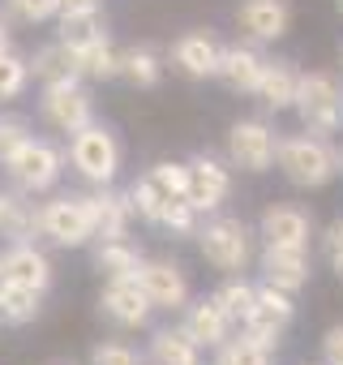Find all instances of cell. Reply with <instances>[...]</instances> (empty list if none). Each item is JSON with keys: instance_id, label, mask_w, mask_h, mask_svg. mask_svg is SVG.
<instances>
[{"instance_id": "obj_1", "label": "cell", "mask_w": 343, "mask_h": 365, "mask_svg": "<svg viewBox=\"0 0 343 365\" xmlns=\"http://www.w3.org/2000/svg\"><path fill=\"white\" fill-rule=\"evenodd\" d=\"M279 176L300 194H317L339 180V146L334 138H317L309 129L300 133H283L279 138V155H275Z\"/></svg>"}, {"instance_id": "obj_2", "label": "cell", "mask_w": 343, "mask_h": 365, "mask_svg": "<svg viewBox=\"0 0 343 365\" xmlns=\"http://www.w3.org/2000/svg\"><path fill=\"white\" fill-rule=\"evenodd\" d=\"M194 241L202 262L215 267L219 275H245L258 262V228L241 215H228V211L206 215Z\"/></svg>"}, {"instance_id": "obj_3", "label": "cell", "mask_w": 343, "mask_h": 365, "mask_svg": "<svg viewBox=\"0 0 343 365\" xmlns=\"http://www.w3.org/2000/svg\"><path fill=\"white\" fill-rule=\"evenodd\" d=\"M65 155H69V168L78 172V180L90 185V190L116 185V176L125 168V146H120L116 129L103 125V120H90L86 129L69 133V150Z\"/></svg>"}, {"instance_id": "obj_4", "label": "cell", "mask_w": 343, "mask_h": 365, "mask_svg": "<svg viewBox=\"0 0 343 365\" xmlns=\"http://www.w3.org/2000/svg\"><path fill=\"white\" fill-rule=\"evenodd\" d=\"M65 163H69V155H65L52 138H35V133H31L0 168H5L9 190H18V194H26V198H43V194H52V190L60 185Z\"/></svg>"}, {"instance_id": "obj_5", "label": "cell", "mask_w": 343, "mask_h": 365, "mask_svg": "<svg viewBox=\"0 0 343 365\" xmlns=\"http://www.w3.org/2000/svg\"><path fill=\"white\" fill-rule=\"evenodd\" d=\"M292 112H296L300 129H309L317 138H339L343 133V73H334V69H305Z\"/></svg>"}, {"instance_id": "obj_6", "label": "cell", "mask_w": 343, "mask_h": 365, "mask_svg": "<svg viewBox=\"0 0 343 365\" xmlns=\"http://www.w3.org/2000/svg\"><path fill=\"white\" fill-rule=\"evenodd\" d=\"M39 237L56 250H90L95 245V207L86 194H52L39 202Z\"/></svg>"}, {"instance_id": "obj_7", "label": "cell", "mask_w": 343, "mask_h": 365, "mask_svg": "<svg viewBox=\"0 0 343 365\" xmlns=\"http://www.w3.org/2000/svg\"><path fill=\"white\" fill-rule=\"evenodd\" d=\"M129 198H133V211L142 224L159 228V220L185 202V159H159L150 163L133 185H129Z\"/></svg>"}, {"instance_id": "obj_8", "label": "cell", "mask_w": 343, "mask_h": 365, "mask_svg": "<svg viewBox=\"0 0 343 365\" xmlns=\"http://www.w3.org/2000/svg\"><path fill=\"white\" fill-rule=\"evenodd\" d=\"M279 129L266 116H241L228 125V142H223V159L249 176H266L275 172V155H279Z\"/></svg>"}, {"instance_id": "obj_9", "label": "cell", "mask_w": 343, "mask_h": 365, "mask_svg": "<svg viewBox=\"0 0 343 365\" xmlns=\"http://www.w3.org/2000/svg\"><path fill=\"white\" fill-rule=\"evenodd\" d=\"M232 198V163L211 155V150H198L185 159V202L206 220L215 211H223Z\"/></svg>"}, {"instance_id": "obj_10", "label": "cell", "mask_w": 343, "mask_h": 365, "mask_svg": "<svg viewBox=\"0 0 343 365\" xmlns=\"http://www.w3.org/2000/svg\"><path fill=\"white\" fill-rule=\"evenodd\" d=\"M39 120L52 133H78L95 120V95L90 86L78 82H56V86H39Z\"/></svg>"}, {"instance_id": "obj_11", "label": "cell", "mask_w": 343, "mask_h": 365, "mask_svg": "<svg viewBox=\"0 0 343 365\" xmlns=\"http://www.w3.org/2000/svg\"><path fill=\"white\" fill-rule=\"evenodd\" d=\"M99 314L112 327H120V331H146L159 309L150 305V297H146V288H142L137 275H120V279H103V288H99Z\"/></svg>"}, {"instance_id": "obj_12", "label": "cell", "mask_w": 343, "mask_h": 365, "mask_svg": "<svg viewBox=\"0 0 343 365\" xmlns=\"http://www.w3.org/2000/svg\"><path fill=\"white\" fill-rule=\"evenodd\" d=\"M253 228H258L262 245H305V250H313V237H317L313 211L305 202H283V198L266 202Z\"/></svg>"}, {"instance_id": "obj_13", "label": "cell", "mask_w": 343, "mask_h": 365, "mask_svg": "<svg viewBox=\"0 0 343 365\" xmlns=\"http://www.w3.org/2000/svg\"><path fill=\"white\" fill-rule=\"evenodd\" d=\"M253 267H258L262 284H275L292 297L313 284V250H305V245H262Z\"/></svg>"}, {"instance_id": "obj_14", "label": "cell", "mask_w": 343, "mask_h": 365, "mask_svg": "<svg viewBox=\"0 0 343 365\" xmlns=\"http://www.w3.org/2000/svg\"><path fill=\"white\" fill-rule=\"evenodd\" d=\"M232 26L241 31V39L270 48L292 31V0H241L232 9Z\"/></svg>"}, {"instance_id": "obj_15", "label": "cell", "mask_w": 343, "mask_h": 365, "mask_svg": "<svg viewBox=\"0 0 343 365\" xmlns=\"http://www.w3.org/2000/svg\"><path fill=\"white\" fill-rule=\"evenodd\" d=\"M137 279H142V288H146V297H150V305L159 314H181L194 301V288H189L185 267L172 262V258H142Z\"/></svg>"}, {"instance_id": "obj_16", "label": "cell", "mask_w": 343, "mask_h": 365, "mask_svg": "<svg viewBox=\"0 0 343 365\" xmlns=\"http://www.w3.org/2000/svg\"><path fill=\"white\" fill-rule=\"evenodd\" d=\"M292 322H296V297L283 292V288H275V284H262L258 279V301H253L249 318L241 322V331H249L253 339L279 348V339L287 335Z\"/></svg>"}, {"instance_id": "obj_17", "label": "cell", "mask_w": 343, "mask_h": 365, "mask_svg": "<svg viewBox=\"0 0 343 365\" xmlns=\"http://www.w3.org/2000/svg\"><path fill=\"white\" fill-rule=\"evenodd\" d=\"M266 65H270L266 48H258V43H249V39H236V43H223L215 82H219L223 91H232V95H258Z\"/></svg>"}, {"instance_id": "obj_18", "label": "cell", "mask_w": 343, "mask_h": 365, "mask_svg": "<svg viewBox=\"0 0 343 365\" xmlns=\"http://www.w3.org/2000/svg\"><path fill=\"white\" fill-rule=\"evenodd\" d=\"M219 56H223V43H219L215 31H185V35H176V43H172L167 65L189 82H215Z\"/></svg>"}, {"instance_id": "obj_19", "label": "cell", "mask_w": 343, "mask_h": 365, "mask_svg": "<svg viewBox=\"0 0 343 365\" xmlns=\"http://www.w3.org/2000/svg\"><path fill=\"white\" fill-rule=\"evenodd\" d=\"M90 207H95V241H133L137 211L129 190H116V185L90 190Z\"/></svg>"}, {"instance_id": "obj_20", "label": "cell", "mask_w": 343, "mask_h": 365, "mask_svg": "<svg viewBox=\"0 0 343 365\" xmlns=\"http://www.w3.org/2000/svg\"><path fill=\"white\" fill-rule=\"evenodd\" d=\"M300 65L296 61H287V56H275L270 65H266V73H262V86H258V103H262V112H270V116H283V112H292L296 108V95H300Z\"/></svg>"}, {"instance_id": "obj_21", "label": "cell", "mask_w": 343, "mask_h": 365, "mask_svg": "<svg viewBox=\"0 0 343 365\" xmlns=\"http://www.w3.org/2000/svg\"><path fill=\"white\" fill-rule=\"evenodd\" d=\"M181 327H185L189 339H194L198 348H206V352H215V348L236 331V322L215 305V297H194V301L181 309Z\"/></svg>"}, {"instance_id": "obj_22", "label": "cell", "mask_w": 343, "mask_h": 365, "mask_svg": "<svg viewBox=\"0 0 343 365\" xmlns=\"http://www.w3.org/2000/svg\"><path fill=\"white\" fill-rule=\"evenodd\" d=\"M5 271H9V279L14 284H22V288H39V292H48L52 288V279H56V267H52V258L35 245V241H18V245H5Z\"/></svg>"}, {"instance_id": "obj_23", "label": "cell", "mask_w": 343, "mask_h": 365, "mask_svg": "<svg viewBox=\"0 0 343 365\" xmlns=\"http://www.w3.org/2000/svg\"><path fill=\"white\" fill-rule=\"evenodd\" d=\"M146 365H206V348H198L181 322L154 327L150 348H146Z\"/></svg>"}, {"instance_id": "obj_24", "label": "cell", "mask_w": 343, "mask_h": 365, "mask_svg": "<svg viewBox=\"0 0 343 365\" xmlns=\"http://www.w3.org/2000/svg\"><path fill=\"white\" fill-rule=\"evenodd\" d=\"M35 237H39V202L18 194V190H5V202H0V241L18 245V241H35Z\"/></svg>"}, {"instance_id": "obj_25", "label": "cell", "mask_w": 343, "mask_h": 365, "mask_svg": "<svg viewBox=\"0 0 343 365\" xmlns=\"http://www.w3.org/2000/svg\"><path fill=\"white\" fill-rule=\"evenodd\" d=\"M26 61H31V78H35L39 86L78 82V78H82V73H78V52H73L69 43H60V39L39 43V48H35V56H26Z\"/></svg>"}, {"instance_id": "obj_26", "label": "cell", "mask_w": 343, "mask_h": 365, "mask_svg": "<svg viewBox=\"0 0 343 365\" xmlns=\"http://www.w3.org/2000/svg\"><path fill=\"white\" fill-rule=\"evenodd\" d=\"M142 250L133 241H95L90 245V271L99 279H120V275H137L142 267Z\"/></svg>"}, {"instance_id": "obj_27", "label": "cell", "mask_w": 343, "mask_h": 365, "mask_svg": "<svg viewBox=\"0 0 343 365\" xmlns=\"http://www.w3.org/2000/svg\"><path fill=\"white\" fill-rule=\"evenodd\" d=\"M163 56L150 48V43H129L120 48V78L133 86V91H154L163 82Z\"/></svg>"}, {"instance_id": "obj_28", "label": "cell", "mask_w": 343, "mask_h": 365, "mask_svg": "<svg viewBox=\"0 0 343 365\" xmlns=\"http://www.w3.org/2000/svg\"><path fill=\"white\" fill-rule=\"evenodd\" d=\"M275 352L279 348H270V344H262V339H253L249 331H232L219 348H215V365H275Z\"/></svg>"}, {"instance_id": "obj_29", "label": "cell", "mask_w": 343, "mask_h": 365, "mask_svg": "<svg viewBox=\"0 0 343 365\" xmlns=\"http://www.w3.org/2000/svg\"><path fill=\"white\" fill-rule=\"evenodd\" d=\"M43 297L39 288H22V284H9L0 292V327H31L39 314H43Z\"/></svg>"}, {"instance_id": "obj_30", "label": "cell", "mask_w": 343, "mask_h": 365, "mask_svg": "<svg viewBox=\"0 0 343 365\" xmlns=\"http://www.w3.org/2000/svg\"><path fill=\"white\" fill-rule=\"evenodd\" d=\"M78 73H82V82H116L120 78V48H116V39L107 35V39L82 48L78 52Z\"/></svg>"}, {"instance_id": "obj_31", "label": "cell", "mask_w": 343, "mask_h": 365, "mask_svg": "<svg viewBox=\"0 0 343 365\" xmlns=\"http://www.w3.org/2000/svg\"><path fill=\"white\" fill-rule=\"evenodd\" d=\"M211 297H215V305L241 327V322L249 318L253 301H258V279H249V275H223V284H219Z\"/></svg>"}, {"instance_id": "obj_32", "label": "cell", "mask_w": 343, "mask_h": 365, "mask_svg": "<svg viewBox=\"0 0 343 365\" xmlns=\"http://www.w3.org/2000/svg\"><path fill=\"white\" fill-rule=\"evenodd\" d=\"M56 22H60L56 39L69 43L73 52H82V48H90V43H99V39H107V14H103V9L73 14V18H56Z\"/></svg>"}, {"instance_id": "obj_33", "label": "cell", "mask_w": 343, "mask_h": 365, "mask_svg": "<svg viewBox=\"0 0 343 365\" xmlns=\"http://www.w3.org/2000/svg\"><path fill=\"white\" fill-rule=\"evenodd\" d=\"M31 61L22 52H0V103H9V99H22L31 91Z\"/></svg>"}, {"instance_id": "obj_34", "label": "cell", "mask_w": 343, "mask_h": 365, "mask_svg": "<svg viewBox=\"0 0 343 365\" xmlns=\"http://www.w3.org/2000/svg\"><path fill=\"white\" fill-rule=\"evenodd\" d=\"M198 228H202V215H198L189 202H176V207H172V211L159 220V232L172 237V241H194Z\"/></svg>"}, {"instance_id": "obj_35", "label": "cell", "mask_w": 343, "mask_h": 365, "mask_svg": "<svg viewBox=\"0 0 343 365\" xmlns=\"http://www.w3.org/2000/svg\"><path fill=\"white\" fill-rule=\"evenodd\" d=\"M5 14L22 26H43L60 18V0H5Z\"/></svg>"}, {"instance_id": "obj_36", "label": "cell", "mask_w": 343, "mask_h": 365, "mask_svg": "<svg viewBox=\"0 0 343 365\" xmlns=\"http://www.w3.org/2000/svg\"><path fill=\"white\" fill-rule=\"evenodd\" d=\"M86 365H146V356L133 344H125V339H99L90 348Z\"/></svg>"}, {"instance_id": "obj_37", "label": "cell", "mask_w": 343, "mask_h": 365, "mask_svg": "<svg viewBox=\"0 0 343 365\" xmlns=\"http://www.w3.org/2000/svg\"><path fill=\"white\" fill-rule=\"evenodd\" d=\"M26 138H31V120H26V116L0 112V163H5V159H9Z\"/></svg>"}, {"instance_id": "obj_38", "label": "cell", "mask_w": 343, "mask_h": 365, "mask_svg": "<svg viewBox=\"0 0 343 365\" xmlns=\"http://www.w3.org/2000/svg\"><path fill=\"white\" fill-rule=\"evenodd\" d=\"M322 254H326L330 271H334V275L343 279V215L326 224V232H322Z\"/></svg>"}, {"instance_id": "obj_39", "label": "cell", "mask_w": 343, "mask_h": 365, "mask_svg": "<svg viewBox=\"0 0 343 365\" xmlns=\"http://www.w3.org/2000/svg\"><path fill=\"white\" fill-rule=\"evenodd\" d=\"M317 348H322V365H343V322L326 327Z\"/></svg>"}, {"instance_id": "obj_40", "label": "cell", "mask_w": 343, "mask_h": 365, "mask_svg": "<svg viewBox=\"0 0 343 365\" xmlns=\"http://www.w3.org/2000/svg\"><path fill=\"white\" fill-rule=\"evenodd\" d=\"M90 9H103V0H60V18H73V14H90Z\"/></svg>"}, {"instance_id": "obj_41", "label": "cell", "mask_w": 343, "mask_h": 365, "mask_svg": "<svg viewBox=\"0 0 343 365\" xmlns=\"http://www.w3.org/2000/svg\"><path fill=\"white\" fill-rule=\"evenodd\" d=\"M9 48H14V18L0 14V52H9Z\"/></svg>"}, {"instance_id": "obj_42", "label": "cell", "mask_w": 343, "mask_h": 365, "mask_svg": "<svg viewBox=\"0 0 343 365\" xmlns=\"http://www.w3.org/2000/svg\"><path fill=\"white\" fill-rule=\"evenodd\" d=\"M9 284H14V279H9V271H5V258H0V292H5Z\"/></svg>"}, {"instance_id": "obj_43", "label": "cell", "mask_w": 343, "mask_h": 365, "mask_svg": "<svg viewBox=\"0 0 343 365\" xmlns=\"http://www.w3.org/2000/svg\"><path fill=\"white\" fill-rule=\"evenodd\" d=\"M339 180H343V146H339Z\"/></svg>"}, {"instance_id": "obj_44", "label": "cell", "mask_w": 343, "mask_h": 365, "mask_svg": "<svg viewBox=\"0 0 343 365\" xmlns=\"http://www.w3.org/2000/svg\"><path fill=\"white\" fill-rule=\"evenodd\" d=\"M339 73H343V43H339Z\"/></svg>"}, {"instance_id": "obj_45", "label": "cell", "mask_w": 343, "mask_h": 365, "mask_svg": "<svg viewBox=\"0 0 343 365\" xmlns=\"http://www.w3.org/2000/svg\"><path fill=\"white\" fill-rule=\"evenodd\" d=\"M0 202H5V190H0Z\"/></svg>"}, {"instance_id": "obj_46", "label": "cell", "mask_w": 343, "mask_h": 365, "mask_svg": "<svg viewBox=\"0 0 343 365\" xmlns=\"http://www.w3.org/2000/svg\"><path fill=\"white\" fill-rule=\"evenodd\" d=\"M339 14H343V0H339Z\"/></svg>"}, {"instance_id": "obj_47", "label": "cell", "mask_w": 343, "mask_h": 365, "mask_svg": "<svg viewBox=\"0 0 343 365\" xmlns=\"http://www.w3.org/2000/svg\"><path fill=\"white\" fill-rule=\"evenodd\" d=\"M317 365H322V361H317Z\"/></svg>"}]
</instances>
